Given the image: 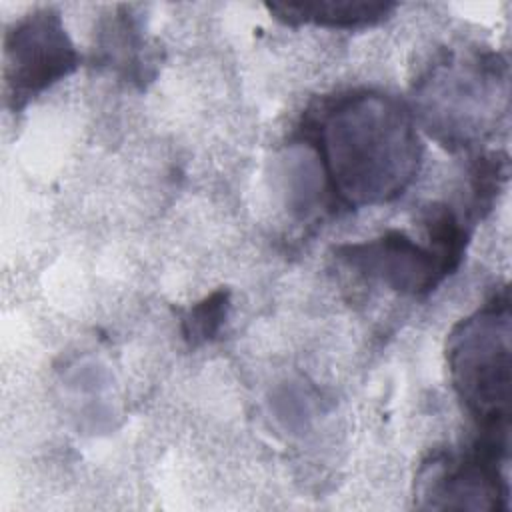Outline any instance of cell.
Returning <instances> with one entry per match:
<instances>
[{
  "label": "cell",
  "mask_w": 512,
  "mask_h": 512,
  "mask_svg": "<svg viewBox=\"0 0 512 512\" xmlns=\"http://www.w3.org/2000/svg\"><path fill=\"white\" fill-rule=\"evenodd\" d=\"M510 296L504 286L446 338L452 386L478 430L510 432Z\"/></svg>",
  "instance_id": "obj_3"
},
{
  "label": "cell",
  "mask_w": 512,
  "mask_h": 512,
  "mask_svg": "<svg viewBox=\"0 0 512 512\" xmlns=\"http://www.w3.org/2000/svg\"><path fill=\"white\" fill-rule=\"evenodd\" d=\"M334 256L356 274L414 298L428 296L452 274L430 246L418 244L400 230L336 246Z\"/></svg>",
  "instance_id": "obj_6"
},
{
  "label": "cell",
  "mask_w": 512,
  "mask_h": 512,
  "mask_svg": "<svg viewBox=\"0 0 512 512\" xmlns=\"http://www.w3.org/2000/svg\"><path fill=\"white\" fill-rule=\"evenodd\" d=\"M230 312V290L218 288L212 294L204 296L180 318V328L186 344L190 348H198L206 342H212L220 328L224 326Z\"/></svg>",
  "instance_id": "obj_11"
},
{
  "label": "cell",
  "mask_w": 512,
  "mask_h": 512,
  "mask_svg": "<svg viewBox=\"0 0 512 512\" xmlns=\"http://www.w3.org/2000/svg\"><path fill=\"white\" fill-rule=\"evenodd\" d=\"M268 12L286 26H320L336 30H362L382 24L396 10L382 0H298L268 2Z\"/></svg>",
  "instance_id": "obj_8"
},
{
  "label": "cell",
  "mask_w": 512,
  "mask_h": 512,
  "mask_svg": "<svg viewBox=\"0 0 512 512\" xmlns=\"http://www.w3.org/2000/svg\"><path fill=\"white\" fill-rule=\"evenodd\" d=\"M78 66L80 54L56 8H38L22 16L4 34L6 106L12 112L22 110Z\"/></svg>",
  "instance_id": "obj_5"
},
{
  "label": "cell",
  "mask_w": 512,
  "mask_h": 512,
  "mask_svg": "<svg viewBox=\"0 0 512 512\" xmlns=\"http://www.w3.org/2000/svg\"><path fill=\"white\" fill-rule=\"evenodd\" d=\"M94 62L138 86H144L154 78L152 50L148 48L142 22L132 8L118 6L100 22Z\"/></svg>",
  "instance_id": "obj_7"
},
{
  "label": "cell",
  "mask_w": 512,
  "mask_h": 512,
  "mask_svg": "<svg viewBox=\"0 0 512 512\" xmlns=\"http://www.w3.org/2000/svg\"><path fill=\"white\" fill-rule=\"evenodd\" d=\"M508 178V156L504 152H482L470 166V202L468 222L482 220Z\"/></svg>",
  "instance_id": "obj_10"
},
{
  "label": "cell",
  "mask_w": 512,
  "mask_h": 512,
  "mask_svg": "<svg viewBox=\"0 0 512 512\" xmlns=\"http://www.w3.org/2000/svg\"><path fill=\"white\" fill-rule=\"evenodd\" d=\"M510 438L480 434L460 452L436 450L416 472L418 508L508 510Z\"/></svg>",
  "instance_id": "obj_4"
},
{
  "label": "cell",
  "mask_w": 512,
  "mask_h": 512,
  "mask_svg": "<svg viewBox=\"0 0 512 512\" xmlns=\"http://www.w3.org/2000/svg\"><path fill=\"white\" fill-rule=\"evenodd\" d=\"M298 140L314 150L332 204L344 210L400 198L422 162L408 104L378 90L320 98L304 112Z\"/></svg>",
  "instance_id": "obj_1"
},
{
  "label": "cell",
  "mask_w": 512,
  "mask_h": 512,
  "mask_svg": "<svg viewBox=\"0 0 512 512\" xmlns=\"http://www.w3.org/2000/svg\"><path fill=\"white\" fill-rule=\"evenodd\" d=\"M422 224L428 232V246L444 260L448 270L454 274L460 268L468 246L470 224L446 204H430L424 210Z\"/></svg>",
  "instance_id": "obj_9"
},
{
  "label": "cell",
  "mask_w": 512,
  "mask_h": 512,
  "mask_svg": "<svg viewBox=\"0 0 512 512\" xmlns=\"http://www.w3.org/2000/svg\"><path fill=\"white\" fill-rule=\"evenodd\" d=\"M408 108L444 148L472 150L508 114V64L492 50L442 48L412 82Z\"/></svg>",
  "instance_id": "obj_2"
}]
</instances>
